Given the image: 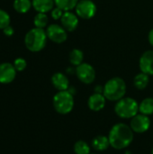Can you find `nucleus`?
Returning a JSON list of instances; mask_svg holds the SVG:
<instances>
[{
  "label": "nucleus",
  "instance_id": "1a4fd4ad",
  "mask_svg": "<svg viewBox=\"0 0 153 154\" xmlns=\"http://www.w3.org/2000/svg\"><path fill=\"white\" fill-rule=\"evenodd\" d=\"M132 130L136 134H143L147 132L151 127V119L148 116L142 114H137L134 116L130 122Z\"/></svg>",
  "mask_w": 153,
  "mask_h": 154
},
{
  "label": "nucleus",
  "instance_id": "9d476101",
  "mask_svg": "<svg viewBox=\"0 0 153 154\" xmlns=\"http://www.w3.org/2000/svg\"><path fill=\"white\" fill-rule=\"evenodd\" d=\"M16 69L14 64L10 62H3L0 64V83L9 84L13 82L16 77Z\"/></svg>",
  "mask_w": 153,
  "mask_h": 154
},
{
  "label": "nucleus",
  "instance_id": "bb28decb",
  "mask_svg": "<svg viewBox=\"0 0 153 154\" xmlns=\"http://www.w3.org/2000/svg\"><path fill=\"white\" fill-rule=\"evenodd\" d=\"M3 32H4V34H5V36L10 37V36H12V35L14 33V28H13L12 26L8 25L7 27H5V28L3 30Z\"/></svg>",
  "mask_w": 153,
  "mask_h": 154
},
{
  "label": "nucleus",
  "instance_id": "ddd939ff",
  "mask_svg": "<svg viewBox=\"0 0 153 154\" xmlns=\"http://www.w3.org/2000/svg\"><path fill=\"white\" fill-rule=\"evenodd\" d=\"M106 103V98L104 94L94 93L92 94L87 100V106L90 110L94 112H98L104 109Z\"/></svg>",
  "mask_w": 153,
  "mask_h": 154
},
{
  "label": "nucleus",
  "instance_id": "c85d7f7f",
  "mask_svg": "<svg viewBox=\"0 0 153 154\" xmlns=\"http://www.w3.org/2000/svg\"><path fill=\"white\" fill-rule=\"evenodd\" d=\"M148 40H149V42L150 44L153 47V28L149 32V35H148Z\"/></svg>",
  "mask_w": 153,
  "mask_h": 154
},
{
  "label": "nucleus",
  "instance_id": "4468645a",
  "mask_svg": "<svg viewBox=\"0 0 153 154\" xmlns=\"http://www.w3.org/2000/svg\"><path fill=\"white\" fill-rule=\"evenodd\" d=\"M51 84L58 91L68 90L69 88V80L62 72H56L51 76Z\"/></svg>",
  "mask_w": 153,
  "mask_h": 154
},
{
  "label": "nucleus",
  "instance_id": "0eeeda50",
  "mask_svg": "<svg viewBox=\"0 0 153 154\" xmlns=\"http://www.w3.org/2000/svg\"><path fill=\"white\" fill-rule=\"evenodd\" d=\"M76 75L79 81L84 84H92L96 79V70L89 63H81L76 67Z\"/></svg>",
  "mask_w": 153,
  "mask_h": 154
},
{
  "label": "nucleus",
  "instance_id": "39448f33",
  "mask_svg": "<svg viewBox=\"0 0 153 154\" xmlns=\"http://www.w3.org/2000/svg\"><path fill=\"white\" fill-rule=\"evenodd\" d=\"M74 96L68 90L58 91L52 99L55 111L60 115H68L74 108Z\"/></svg>",
  "mask_w": 153,
  "mask_h": 154
},
{
  "label": "nucleus",
  "instance_id": "f3484780",
  "mask_svg": "<svg viewBox=\"0 0 153 154\" xmlns=\"http://www.w3.org/2000/svg\"><path fill=\"white\" fill-rule=\"evenodd\" d=\"M149 83H150V76L142 72L137 74L133 79V85L135 88L139 90L145 89L148 87Z\"/></svg>",
  "mask_w": 153,
  "mask_h": 154
},
{
  "label": "nucleus",
  "instance_id": "412c9836",
  "mask_svg": "<svg viewBox=\"0 0 153 154\" xmlns=\"http://www.w3.org/2000/svg\"><path fill=\"white\" fill-rule=\"evenodd\" d=\"M78 1L79 0H54V3L57 7L66 12L73 10L76 7Z\"/></svg>",
  "mask_w": 153,
  "mask_h": 154
},
{
  "label": "nucleus",
  "instance_id": "2f4dec72",
  "mask_svg": "<svg viewBox=\"0 0 153 154\" xmlns=\"http://www.w3.org/2000/svg\"><path fill=\"white\" fill-rule=\"evenodd\" d=\"M151 154H153V148H152V151H151Z\"/></svg>",
  "mask_w": 153,
  "mask_h": 154
},
{
  "label": "nucleus",
  "instance_id": "423d86ee",
  "mask_svg": "<svg viewBox=\"0 0 153 154\" xmlns=\"http://www.w3.org/2000/svg\"><path fill=\"white\" fill-rule=\"evenodd\" d=\"M75 11L78 17L88 20L96 14V5L92 0H79L75 7Z\"/></svg>",
  "mask_w": 153,
  "mask_h": 154
},
{
  "label": "nucleus",
  "instance_id": "b1692460",
  "mask_svg": "<svg viewBox=\"0 0 153 154\" xmlns=\"http://www.w3.org/2000/svg\"><path fill=\"white\" fill-rule=\"evenodd\" d=\"M11 18L7 12L0 9V30H4L5 27L10 25Z\"/></svg>",
  "mask_w": 153,
  "mask_h": 154
},
{
  "label": "nucleus",
  "instance_id": "a878e982",
  "mask_svg": "<svg viewBox=\"0 0 153 154\" xmlns=\"http://www.w3.org/2000/svg\"><path fill=\"white\" fill-rule=\"evenodd\" d=\"M63 14H64V11H63L62 9L57 7V6L54 7V8L51 10V17H52L54 20H59V19H60V18L62 17Z\"/></svg>",
  "mask_w": 153,
  "mask_h": 154
},
{
  "label": "nucleus",
  "instance_id": "7ed1b4c3",
  "mask_svg": "<svg viewBox=\"0 0 153 154\" xmlns=\"http://www.w3.org/2000/svg\"><path fill=\"white\" fill-rule=\"evenodd\" d=\"M47 34L44 29L34 27L27 32L24 36L25 47L32 52H39L44 49L47 43Z\"/></svg>",
  "mask_w": 153,
  "mask_h": 154
},
{
  "label": "nucleus",
  "instance_id": "cd10ccee",
  "mask_svg": "<svg viewBox=\"0 0 153 154\" xmlns=\"http://www.w3.org/2000/svg\"><path fill=\"white\" fill-rule=\"evenodd\" d=\"M94 91H95V93L103 94V92H104V86H101V85L96 86L95 88H94Z\"/></svg>",
  "mask_w": 153,
  "mask_h": 154
},
{
  "label": "nucleus",
  "instance_id": "aec40b11",
  "mask_svg": "<svg viewBox=\"0 0 153 154\" xmlns=\"http://www.w3.org/2000/svg\"><path fill=\"white\" fill-rule=\"evenodd\" d=\"M14 9L19 14L27 13L32 6L31 0H14L13 3Z\"/></svg>",
  "mask_w": 153,
  "mask_h": 154
},
{
  "label": "nucleus",
  "instance_id": "4be33fe9",
  "mask_svg": "<svg viewBox=\"0 0 153 154\" xmlns=\"http://www.w3.org/2000/svg\"><path fill=\"white\" fill-rule=\"evenodd\" d=\"M73 150L76 154H90V146L83 140L77 141L74 144Z\"/></svg>",
  "mask_w": 153,
  "mask_h": 154
},
{
  "label": "nucleus",
  "instance_id": "a211bd4d",
  "mask_svg": "<svg viewBox=\"0 0 153 154\" xmlns=\"http://www.w3.org/2000/svg\"><path fill=\"white\" fill-rule=\"evenodd\" d=\"M139 112L148 116L153 115V97H146L139 104Z\"/></svg>",
  "mask_w": 153,
  "mask_h": 154
},
{
  "label": "nucleus",
  "instance_id": "393cba45",
  "mask_svg": "<svg viewBox=\"0 0 153 154\" xmlns=\"http://www.w3.org/2000/svg\"><path fill=\"white\" fill-rule=\"evenodd\" d=\"M13 64H14V67L15 68L16 71H19V72L24 70L26 69V66H27V62L23 58L15 59Z\"/></svg>",
  "mask_w": 153,
  "mask_h": 154
},
{
  "label": "nucleus",
  "instance_id": "20e7f679",
  "mask_svg": "<svg viewBox=\"0 0 153 154\" xmlns=\"http://www.w3.org/2000/svg\"><path fill=\"white\" fill-rule=\"evenodd\" d=\"M139 112V104L133 97H123L115 106V113L123 119H132Z\"/></svg>",
  "mask_w": 153,
  "mask_h": 154
},
{
  "label": "nucleus",
  "instance_id": "6e6552de",
  "mask_svg": "<svg viewBox=\"0 0 153 154\" xmlns=\"http://www.w3.org/2000/svg\"><path fill=\"white\" fill-rule=\"evenodd\" d=\"M46 34L49 40L59 44L66 42L68 38L67 31L62 27V25H59L57 23L50 24L46 29Z\"/></svg>",
  "mask_w": 153,
  "mask_h": 154
},
{
  "label": "nucleus",
  "instance_id": "5701e85b",
  "mask_svg": "<svg viewBox=\"0 0 153 154\" xmlns=\"http://www.w3.org/2000/svg\"><path fill=\"white\" fill-rule=\"evenodd\" d=\"M49 22V17L44 13H38L33 18V24L37 28L44 29Z\"/></svg>",
  "mask_w": 153,
  "mask_h": 154
},
{
  "label": "nucleus",
  "instance_id": "7c9ffc66",
  "mask_svg": "<svg viewBox=\"0 0 153 154\" xmlns=\"http://www.w3.org/2000/svg\"><path fill=\"white\" fill-rule=\"evenodd\" d=\"M124 154H133V152H130V151H126V152H124Z\"/></svg>",
  "mask_w": 153,
  "mask_h": 154
},
{
  "label": "nucleus",
  "instance_id": "f257e3e1",
  "mask_svg": "<svg viewBox=\"0 0 153 154\" xmlns=\"http://www.w3.org/2000/svg\"><path fill=\"white\" fill-rule=\"evenodd\" d=\"M133 137L134 132L131 126L124 123H117L113 125L108 134L110 146L115 150H124L129 147Z\"/></svg>",
  "mask_w": 153,
  "mask_h": 154
},
{
  "label": "nucleus",
  "instance_id": "dca6fc26",
  "mask_svg": "<svg viewBox=\"0 0 153 154\" xmlns=\"http://www.w3.org/2000/svg\"><path fill=\"white\" fill-rule=\"evenodd\" d=\"M92 147L97 152H105L110 146V142L108 136L105 135H97L96 136L91 143Z\"/></svg>",
  "mask_w": 153,
  "mask_h": 154
},
{
  "label": "nucleus",
  "instance_id": "6ab92c4d",
  "mask_svg": "<svg viewBox=\"0 0 153 154\" xmlns=\"http://www.w3.org/2000/svg\"><path fill=\"white\" fill-rule=\"evenodd\" d=\"M69 62H70V64L72 66L78 67V65H80L81 63H83L84 53L79 49H73L69 52Z\"/></svg>",
  "mask_w": 153,
  "mask_h": 154
},
{
  "label": "nucleus",
  "instance_id": "c756f323",
  "mask_svg": "<svg viewBox=\"0 0 153 154\" xmlns=\"http://www.w3.org/2000/svg\"><path fill=\"white\" fill-rule=\"evenodd\" d=\"M67 72H68L69 74H72V73H74V72L76 73V69H73V66H72V67L67 69Z\"/></svg>",
  "mask_w": 153,
  "mask_h": 154
},
{
  "label": "nucleus",
  "instance_id": "473e14b6",
  "mask_svg": "<svg viewBox=\"0 0 153 154\" xmlns=\"http://www.w3.org/2000/svg\"><path fill=\"white\" fill-rule=\"evenodd\" d=\"M90 154H96V153H90Z\"/></svg>",
  "mask_w": 153,
  "mask_h": 154
},
{
  "label": "nucleus",
  "instance_id": "f8f14e48",
  "mask_svg": "<svg viewBox=\"0 0 153 154\" xmlns=\"http://www.w3.org/2000/svg\"><path fill=\"white\" fill-rule=\"evenodd\" d=\"M139 67L142 73L153 75V51L149 50L142 53L139 60Z\"/></svg>",
  "mask_w": 153,
  "mask_h": 154
},
{
  "label": "nucleus",
  "instance_id": "2eb2a0df",
  "mask_svg": "<svg viewBox=\"0 0 153 154\" xmlns=\"http://www.w3.org/2000/svg\"><path fill=\"white\" fill-rule=\"evenodd\" d=\"M32 7L38 13H48L54 8V0H32Z\"/></svg>",
  "mask_w": 153,
  "mask_h": 154
},
{
  "label": "nucleus",
  "instance_id": "f03ea898",
  "mask_svg": "<svg viewBox=\"0 0 153 154\" xmlns=\"http://www.w3.org/2000/svg\"><path fill=\"white\" fill-rule=\"evenodd\" d=\"M126 83L119 77H115L106 81L104 85V96L109 101L117 102L124 97L126 94Z\"/></svg>",
  "mask_w": 153,
  "mask_h": 154
},
{
  "label": "nucleus",
  "instance_id": "9b49d317",
  "mask_svg": "<svg viewBox=\"0 0 153 154\" xmlns=\"http://www.w3.org/2000/svg\"><path fill=\"white\" fill-rule=\"evenodd\" d=\"M61 25L67 32H73L78 26V16L71 11L64 12L62 17L60 18Z\"/></svg>",
  "mask_w": 153,
  "mask_h": 154
}]
</instances>
